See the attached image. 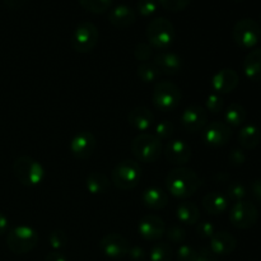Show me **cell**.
I'll return each instance as SVG.
<instances>
[{
  "instance_id": "obj_1",
  "label": "cell",
  "mask_w": 261,
  "mask_h": 261,
  "mask_svg": "<svg viewBox=\"0 0 261 261\" xmlns=\"http://www.w3.org/2000/svg\"><path fill=\"white\" fill-rule=\"evenodd\" d=\"M166 186L175 198L188 199L198 191L200 180L191 168L177 167L171 170L166 176Z\"/></svg>"
},
{
  "instance_id": "obj_2",
  "label": "cell",
  "mask_w": 261,
  "mask_h": 261,
  "mask_svg": "<svg viewBox=\"0 0 261 261\" xmlns=\"http://www.w3.org/2000/svg\"><path fill=\"white\" fill-rule=\"evenodd\" d=\"M132 153L137 161L143 163H153L161 157L163 152V145L161 139L150 133H140L133 139Z\"/></svg>"
},
{
  "instance_id": "obj_3",
  "label": "cell",
  "mask_w": 261,
  "mask_h": 261,
  "mask_svg": "<svg viewBox=\"0 0 261 261\" xmlns=\"http://www.w3.org/2000/svg\"><path fill=\"white\" fill-rule=\"evenodd\" d=\"M13 173L22 185L37 186L45 180V168L35 158L22 155L13 163Z\"/></svg>"
},
{
  "instance_id": "obj_4",
  "label": "cell",
  "mask_w": 261,
  "mask_h": 261,
  "mask_svg": "<svg viewBox=\"0 0 261 261\" xmlns=\"http://www.w3.org/2000/svg\"><path fill=\"white\" fill-rule=\"evenodd\" d=\"M176 31L172 23L166 18H155L148 24L147 38L149 45L155 50L165 51L172 46Z\"/></svg>"
},
{
  "instance_id": "obj_5",
  "label": "cell",
  "mask_w": 261,
  "mask_h": 261,
  "mask_svg": "<svg viewBox=\"0 0 261 261\" xmlns=\"http://www.w3.org/2000/svg\"><path fill=\"white\" fill-rule=\"evenodd\" d=\"M155 109L163 112H170L177 109L182 99L181 89L170 81H160L155 83L152 94Z\"/></svg>"
},
{
  "instance_id": "obj_6",
  "label": "cell",
  "mask_w": 261,
  "mask_h": 261,
  "mask_svg": "<svg viewBox=\"0 0 261 261\" xmlns=\"http://www.w3.org/2000/svg\"><path fill=\"white\" fill-rule=\"evenodd\" d=\"M142 168L137 161L125 160L115 166L111 172V182L120 190H132L139 184Z\"/></svg>"
},
{
  "instance_id": "obj_7",
  "label": "cell",
  "mask_w": 261,
  "mask_h": 261,
  "mask_svg": "<svg viewBox=\"0 0 261 261\" xmlns=\"http://www.w3.org/2000/svg\"><path fill=\"white\" fill-rule=\"evenodd\" d=\"M38 244V233L28 226H18L10 229L7 236V245L15 255H24L32 251Z\"/></svg>"
},
{
  "instance_id": "obj_8",
  "label": "cell",
  "mask_w": 261,
  "mask_h": 261,
  "mask_svg": "<svg viewBox=\"0 0 261 261\" xmlns=\"http://www.w3.org/2000/svg\"><path fill=\"white\" fill-rule=\"evenodd\" d=\"M232 38L241 48H252L261 38V27L259 23L250 18L239 20L232 30Z\"/></svg>"
},
{
  "instance_id": "obj_9",
  "label": "cell",
  "mask_w": 261,
  "mask_h": 261,
  "mask_svg": "<svg viewBox=\"0 0 261 261\" xmlns=\"http://www.w3.org/2000/svg\"><path fill=\"white\" fill-rule=\"evenodd\" d=\"M99 32L92 22H82L76 25L71 36V47L79 54H88L98 43Z\"/></svg>"
},
{
  "instance_id": "obj_10",
  "label": "cell",
  "mask_w": 261,
  "mask_h": 261,
  "mask_svg": "<svg viewBox=\"0 0 261 261\" xmlns=\"http://www.w3.org/2000/svg\"><path fill=\"white\" fill-rule=\"evenodd\" d=\"M259 219V212L256 206L249 201H239L234 203L229 212V221L232 226L239 229H247L255 226Z\"/></svg>"
},
{
  "instance_id": "obj_11",
  "label": "cell",
  "mask_w": 261,
  "mask_h": 261,
  "mask_svg": "<svg viewBox=\"0 0 261 261\" xmlns=\"http://www.w3.org/2000/svg\"><path fill=\"white\" fill-rule=\"evenodd\" d=\"M181 124L189 133H198L208 125V111L204 106L193 103L184 110L181 115Z\"/></svg>"
},
{
  "instance_id": "obj_12",
  "label": "cell",
  "mask_w": 261,
  "mask_h": 261,
  "mask_svg": "<svg viewBox=\"0 0 261 261\" xmlns=\"http://www.w3.org/2000/svg\"><path fill=\"white\" fill-rule=\"evenodd\" d=\"M97 147V140L93 133L88 132V130H83V132L76 133L70 140L69 144V149L70 153L78 160H88L92 157Z\"/></svg>"
},
{
  "instance_id": "obj_13",
  "label": "cell",
  "mask_w": 261,
  "mask_h": 261,
  "mask_svg": "<svg viewBox=\"0 0 261 261\" xmlns=\"http://www.w3.org/2000/svg\"><path fill=\"white\" fill-rule=\"evenodd\" d=\"M102 252L111 259H122L130 250V242L119 233H109L99 242Z\"/></svg>"
},
{
  "instance_id": "obj_14",
  "label": "cell",
  "mask_w": 261,
  "mask_h": 261,
  "mask_svg": "<svg viewBox=\"0 0 261 261\" xmlns=\"http://www.w3.org/2000/svg\"><path fill=\"white\" fill-rule=\"evenodd\" d=\"M231 138L232 129L226 122H211L203 130L204 143L211 147H223L231 140Z\"/></svg>"
},
{
  "instance_id": "obj_15",
  "label": "cell",
  "mask_w": 261,
  "mask_h": 261,
  "mask_svg": "<svg viewBox=\"0 0 261 261\" xmlns=\"http://www.w3.org/2000/svg\"><path fill=\"white\" fill-rule=\"evenodd\" d=\"M138 232L140 236L148 241H157L165 234L166 226L161 217L155 214H145L138 224Z\"/></svg>"
},
{
  "instance_id": "obj_16",
  "label": "cell",
  "mask_w": 261,
  "mask_h": 261,
  "mask_svg": "<svg viewBox=\"0 0 261 261\" xmlns=\"http://www.w3.org/2000/svg\"><path fill=\"white\" fill-rule=\"evenodd\" d=\"M163 153H165L166 160L171 165L178 166V167H182L184 165H186L193 155L190 145L180 139H173L168 142L163 149Z\"/></svg>"
},
{
  "instance_id": "obj_17",
  "label": "cell",
  "mask_w": 261,
  "mask_h": 261,
  "mask_svg": "<svg viewBox=\"0 0 261 261\" xmlns=\"http://www.w3.org/2000/svg\"><path fill=\"white\" fill-rule=\"evenodd\" d=\"M239 74L231 68H224L217 71L212 78V88L218 94H227L233 92L239 86Z\"/></svg>"
},
{
  "instance_id": "obj_18",
  "label": "cell",
  "mask_w": 261,
  "mask_h": 261,
  "mask_svg": "<svg viewBox=\"0 0 261 261\" xmlns=\"http://www.w3.org/2000/svg\"><path fill=\"white\" fill-rule=\"evenodd\" d=\"M153 64L158 68L161 74L177 75L182 69V59L177 54L170 51H162L154 56Z\"/></svg>"
},
{
  "instance_id": "obj_19",
  "label": "cell",
  "mask_w": 261,
  "mask_h": 261,
  "mask_svg": "<svg viewBox=\"0 0 261 261\" xmlns=\"http://www.w3.org/2000/svg\"><path fill=\"white\" fill-rule=\"evenodd\" d=\"M129 124L138 132L145 133L154 124V115L148 107L137 106L127 115Z\"/></svg>"
},
{
  "instance_id": "obj_20",
  "label": "cell",
  "mask_w": 261,
  "mask_h": 261,
  "mask_svg": "<svg viewBox=\"0 0 261 261\" xmlns=\"http://www.w3.org/2000/svg\"><path fill=\"white\" fill-rule=\"evenodd\" d=\"M237 246V241L228 232H216L211 239V246L209 249L217 255V256H226L232 254Z\"/></svg>"
},
{
  "instance_id": "obj_21",
  "label": "cell",
  "mask_w": 261,
  "mask_h": 261,
  "mask_svg": "<svg viewBox=\"0 0 261 261\" xmlns=\"http://www.w3.org/2000/svg\"><path fill=\"white\" fill-rule=\"evenodd\" d=\"M135 20H137L135 12L132 8L127 7V5H117V7L112 8V9L110 10L109 22L111 23L114 27L120 28V30L130 27V25L134 24Z\"/></svg>"
},
{
  "instance_id": "obj_22",
  "label": "cell",
  "mask_w": 261,
  "mask_h": 261,
  "mask_svg": "<svg viewBox=\"0 0 261 261\" xmlns=\"http://www.w3.org/2000/svg\"><path fill=\"white\" fill-rule=\"evenodd\" d=\"M228 198L219 191L208 193L203 198L204 211L212 216H219V214L224 213L228 209Z\"/></svg>"
},
{
  "instance_id": "obj_23",
  "label": "cell",
  "mask_w": 261,
  "mask_h": 261,
  "mask_svg": "<svg viewBox=\"0 0 261 261\" xmlns=\"http://www.w3.org/2000/svg\"><path fill=\"white\" fill-rule=\"evenodd\" d=\"M142 201L147 208L160 211L168 204V195L162 189L152 186V188L145 189L142 195Z\"/></svg>"
},
{
  "instance_id": "obj_24",
  "label": "cell",
  "mask_w": 261,
  "mask_h": 261,
  "mask_svg": "<svg viewBox=\"0 0 261 261\" xmlns=\"http://www.w3.org/2000/svg\"><path fill=\"white\" fill-rule=\"evenodd\" d=\"M242 68H244L245 75L250 81H261V48H256L247 54L244 64H242Z\"/></svg>"
},
{
  "instance_id": "obj_25",
  "label": "cell",
  "mask_w": 261,
  "mask_h": 261,
  "mask_svg": "<svg viewBox=\"0 0 261 261\" xmlns=\"http://www.w3.org/2000/svg\"><path fill=\"white\" fill-rule=\"evenodd\" d=\"M261 142V132L256 125H245L239 133V143L245 149H255Z\"/></svg>"
},
{
  "instance_id": "obj_26",
  "label": "cell",
  "mask_w": 261,
  "mask_h": 261,
  "mask_svg": "<svg viewBox=\"0 0 261 261\" xmlns=\"http://www.w3.org/2000/svg\"><path fill=\"white\" fill-rule=\"evenodd\" d=\"M110 182L109 177L101 172H92L86 178V188L93 195H102V194L109 193Z\"/></svg>"
},
{
  "instance_id": "obj_27",
  "label": "cell",
  "mask_w": 261,
  "mask_h": 261,
  "mask_svg": "<svg viewBox=\"0 0 261 261\" xmlns=\"http://www.w3.org/2000/svg\"><path fill=\"white\" fill-rule=\"evenodd\" d=\"M176 216L181 223L186 226H194L199 222L200 218V211L194 203H181L176 209Z\"/></svg>"
},
{
  "instance_id": "obj_28",
  "label": "cell",
  "mask_w": 261,
  "mask_h": 261,
  "mask_svg": "<svg viewBox=\"0 0 261 261\" xmlns=\"http://www.w3.org/2000/svg\"><path fill=\"white\" fill-rule=\"evenodd\" d=\"M247 112L240 103H231L224 112V121L228 126H241L246 121Z\"/></svg>"
},
{
  "instance_id": "obj_29",
  "label": "cell",
  "mask_w": 261,
  "mask_h": 261,
  "mask_svg": "<svg viewBox=\"0 0 261 261\" xmlns=\"http://www.w3.org/2000/svg\"><path fill=\"white\" fill-rule=\"evenodd\" d=\"M137 75L144 83H154L161 78V71L153 63H142L138 66Z\"/></svg>"
},
{
  "instance_id": "obj_30",
  "label": "cell",
  "mask_w": 261,
  "mask_h": 261,
  "mask_svg": "<svg viewBox=\"0 0 261 261\" xmlns=\"http://www.w3.org/2000/svg\"><path fill=\"white\" fill-rule=\"evenodd\" d=\"M172 247L165 242H158L152 247L149 254L150 261H171L172 260Z\"/></svg>"
},
{
  "instance_id": "obj_31",
  "label": "cell",
  "mask_w": 261,
  "mask_h": 261,
  "mask_svg": "<svg viewBox=\"0 0 261 261\" xmlns=\"http://www.w3.org/2000/svg\"><path fill=\"white\" fill-rule=\"evenodd\" d=\"M79 4L87 12L93 14H103L110 9L112 0H79Z\"/></svg>"
},
{
  "instance_id": "obj_32",
  "label": "cell",
  "mask_w": 261,
  "mask_h": 261,
  "mask_svg": "<svg viewBox=\"0 0 261 261\" xmlns=\"http://www.w3.org/2000/svg\"><path fill=\"white\" fill-rule=\"evenodd\" d=\"M247 190L245 188V185L239 181H234L231 182L227 186V198L228 200L234 201V203H239V201H244V199L246 198Z\"/></svg>"
},
{
  "instance_id": "obj_33",
  "label": "cell",
  "mask_w": 261,
  "mask_h": 261,
  "mask_svg": "<svg viewBox=\"0 0 261 261\" xmlns=\"http://www.w3.org/2000/svg\"><path fill=\"white\" fill-rule=\"evenodd\" d=\"M69 241V237L63 229H55L50 233L48 236V244H50L51 249L55 250V251H60L64 247H66Z\"/></svg>"
},
{
  "instance_id": "obj_34",
  "label": "cell",
  "mask_w": 261,
  "mask_h": 261,
  "mask_svg": "<svg viewBox=\"0 0 261 261\" xmlns=\"http://www.w3.org/2000/svg\"><path fill=\"white\" fill-rule=\"evenodd\" d=\"M175 133V127H173V124L168 120H163V121L158 122L155 125V137L158 139H170L171 137Z\"/></svg>"
},
{
  "instance_id": "obj_35",
  "label": "cell",
  "mask_w": 261,
  "mask_h": 261,
  "mask_svg": "<svg viewBox=\"0 0 261 261\" xmlns=\"http://www.w3.org/2000/svg\"><path fill=\"white\" fill-rule=\"evenodd\" d=\"M134 56L137 60L142 61V63H148V60H150V58L153 56V47L149 43H138L134 47Z\"/></svg>"
},
{
  "instance_id": "obj_36",
  "label": "cell",
  "mask_w": 261,
  "mask_h": 261,
  "mask_svg": "<svg viewBox=\"0 0 261 261\" xmlns=\"http://www.w3.org/2000/svg\"><path fill=\"white\" fill-rule=\"evenodd\" d=\"M137 9L143 17H150V15L155 14V12L158 10V2L157 0H139L137 4Z\"/></svg>"
},
{
  "instance_id": "obj_37",
  "label": "cell",
  "mask_w": 261,
  "mask_h": 261,
  "mask_svg": "<svg viewBox=\"0 0 261 261\" xmlns=\"http://www.w3.org/2000/svg\"><path fill=\"white\" fill-rule=\"evenodd\" d=\"M157 2L163 9L173 13L181 12L190 4V0H157Z\"/></svg>"
},
{
  "instance_id": "obj_38",
  "label": "cell",
  "mask_w": 261,
  "mask_h": 261,
  "mask_svg": "<svg viewBox=\"0 0 261 261\" xmlns=\"http://www.w3.org/2000/svg\"><path fill=\"white\" fill-rule=\"evenodd\" d=\"M223 98L218 93H212L206 97L205 109L206 111H211L213 114H218L223 110Z\"/></svg>"
},
{
  "instance_id": "obj_39",
  "label": "cell",
  "mask_w": 261,
  "mask_h": 261,
  "mask_svg": "<svg viewBox=\"0 0 261 261\" xmlns=\"http://www.w3.org/2000/svg\"><path fill=\"white\" fill-rule=\"evenodd\" d=\"M165 234L171 242H173V244H181V242H184V240H185L186 237L185 231H184V228H181L180 226L170 227V228L165 232Z\"/></svg>"
},
{
  "instance_id": "obj_40",
  "label": "cell",
  "mask_w": 261,
  "mask_h": 261,
  "mask_svg": "<svg viewBox=\"0 0 261 261\" xmlns=\"http://www.w3.org/2000/svg\"><path fill=\"white\" fill-rule=\"evenodd\" d=\"M196 254H198V251L194 247L189 246V245H181L176 252V256H177L178 261H194Z\"/></svg>"
},
{
  "instance_id": "obj_41",
  "label": "cell",
  "mask_w": 261,
  "mask_h": 261,
  "mask_svg": "<svg viewBox=\"0 0 261 261\" xmlns=\"http://www.w3.org/2000/svg\"><path fill=\"white\" fill-rule=\"evenodd\" d=\"M196 233L200 237H203V239H212L213 234L216 233V228H214V226L211 222H200V223L196 226Z\"/></svg>"
},
{
  "instance_id": "obj_42",
  "label": "cell",
  "mask_w": 261,
  "mask_h": 261,
  "mask_svg": "<svg viewBox=\"0 0 261 261\" xmlns=\"http://www.w3.org/2000/svg\"><path fill=\"white\" fill-rule=\"evenodd\" d=\"M228 161L232 166H241L246 161V154L242 149H233L228 155Z\"/></svg>"
},
{
  "instance_id": "obj_43",
  "label": "cell",
  "mask_w": 261,
  "mask_h": 261,
  "mask_svg": "<svg viewBox=\"0 0 261 261\" xmlns=\"http://www.w3.org/2000/svg\"><path fill=\"white\" fill-rule=\"evenodd\" d=\"M194 261H217V255L209 247H201Z\"/></svg>"
},
{
  "instance_id": "obj_44",
  "label": "cell",
  "mask_w": 261,
  "mask_h": 261,
  "mask_svg": "<svg viewBox=\"0 0 261 261\" xmlns=\"http://www.w3.org/2000/svg\"><path fill=\"white\" fill-rule=\"evenodd\" d=\"M132 261H144L147 257L144 249L140 246H130L129 252H127Z\"/></svg>"
},
{
  "instance_id": "obj_45",
  "label": "cell",
  "mask_w": 261,
  "mask_h": 261,
  "mask_svg": "<svg viewBox=\"0 0 261 261\" xmlns=\"http://www.w3.org/2000/svg\"><path fill=\"white\" fill-rule=\"evenodd\" d=\"M251 193L252 195H254L255 200L261 203V178L254 181V184L251 185Z\"/></svg>"
},
{
  "instance_id": "obj_46",
  "label": "cell",
  "mask_w": 261,
  "mask_h": 261,
  "mask_svg": "<svg viewBox=\"0 0 261 261\" xmlns=\"http://www.w3.org/2000/svg\"><path fill=\"white\" fill-rule=\"evenodd\" d=\"M9 229V221H8L7 217L0 212V236L5 234Z\"/></svg>"
},
{
  "instance_id": "obj_47",
  "label": "cell",
  "mask_w": 261,
  "mask_h": 261,
  "mask_svg": "<svg viewBox=\"0 0 261 261\" xmlns=\"http://www.w3.org/2000/svg\"><path fill=\"white\" fill-rule=\"evenodd\" d=\"M45 261H68L61 252L54 251L45 257Z\"/></svg>"
},
{
  "instance_id": "obj_48",
  "label": "cell",
  "mask_w": 261,
  "mask_h": 261,
  "mask_svg": "<svg viewBox=\"0 0 261 261\" xmlns=\"http://www.w3.org/2000/svg\"><path fill=\"white\" fill-rule=\"evenodd\" d=\"M234 2H241V0H234Z\"/></svg>"
}]
</instances>
